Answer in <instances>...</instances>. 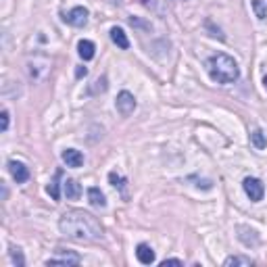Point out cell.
Returning <instances> with one entry per match:
<instances>
[{"instance_id":"obj_1","label":"cell","mask_w":267,"mask_h":267,"mask_svg":"<svg viewBox=\"0 0 267 267\" xmlns=\"http://www.w3.org/2000/svg\"><path fill=\"white\" fill-rule=\"evenodd\" d=\"M58 230H61L63 236L75 242H96L103 238V227L98 223V219L94 215L80 209H71L63 213V217L58 219Z\"/></svg>"},{"instance_id":"obj_2","label":"cell","mask_w":267,"mask_h":267,"mask_svg":"<svg viewBox=\"0 0 267 267\" xmlns=\"http://www.w3.org/2000/svg\"><path fill=\"white\" fill-rule=\"evenodd\" d=\"M207 69H209L211 80L217 82V84H232V82L238 80V75H240L238 63L223 53L213 54L209 58V63H207Z\"/></svg>"},{"instance_id":"obj_3","label":"cell","mask_w":267,"mask_h":267,"mask_svg":"<svg viewBox=\"0 0 267 267\" xmlns=\"http://www.w3.org/2000/svg\"><path fill=\"white\" fill-rule=\"evenodd\" d=\"M242 186H244L246 196H249V199H251L253 203L263 201L265 186H263V182H261V180H257V177H246V180L242 182Z\"/></svg>"},{"instance_id":"obj_4","label":"cell","mask_w":267,"mask_h":267,"mask_svg":"<svg viewBox=\"0 0 267 267\" xmlns=\"http://www.w3.org/2000/svg\"><path fill=\"white\" fill-rule=\"evenodd\" d=\"M117 111H119L123 117H127V115H132L134 113V108H136V98H134V94H130L127 90H123V92H119L117 94Z\"/></svg>"},{"instance_id":"obj_5","label":"cell","mask_w":267,"mask_h":267,"mask_svg":"<svg viewBox=\"0 0 267 267\" xmlns=\"http://www.w3.org/2000/svg\"><path fill=\"white\" fill-rule=\"evenodd\" d=\"M82 259H80V255H75V253H69V251H63V249H58L56 251V257L54 259H48L46 265L51 267V265H80Z\"/></svg>"},{"instance_id":"obj_6","label":"cell","mask_w":267,"mask_h":267,"mask_svg":"<svg viewBox=\"0 0 267 267\" xmlns=\"http://www.w3.org/2000/svg\"><path fill=\"white\" fill-rule=\"evenodd\" d=\"M63 19H65L69 25H73V27H84V25L88 23V8L75 6V8H71V11H69Z\"/></svg>"},{"instance_id":"obj_7","label":"cell","mask_w":267,"mask_h":267,"mask_svg":"<svg viewBox=\"0 0 267 267\" xmlns=\"http://www.w3.org/2000/svg\"><path fill=\"white\" fill-rule=\"evenodd\" d=\"M8 171H11L13 180L17 184H23L29 180V169L21 163V161H8Z\"/></svg>"},{"instance_id":"obj_8","label":"cell","mask_w":267,"mask_h":267,"mask_svg":"<svg viewBox=\"0 0 267 267\" xmlns=\"http://www.w3.org/2000/svg\"><path fill=\"white\" fill-rule=\"evenodd\" d=\"M63 163L67 167H82L84 165V155L80 151H75V148H67V151H63Z\"/></svg>"},{"instance_id":"obj_9","label":"cell","mask_w":267,"mask_h":267,"mask_svg":"<svg viewBox=\"0 0 267 267\" xmlns=\"http://www.w3.org/2000/svg\"><path fill=\"white\" fill-rule=\"evenodd\" d=\"M63 192L69 201H77L82 196V186L77 184L75 180H65L63 182Z\"/></svg>"},{"instance_id":"obj_10","label":"cell","mask_w":267,"mask_h":267,"mask_svg":"<svg viewBox=\"0 0 267 267\" xmlns=\"http://www.w3.org/2000/svg\"><path fill=\"white\" fill-rule=\"evenodd\" d=\"M136 257H138V261H140L142 265H151V263H155V251H153L148 244H138Z\"/></svg>"},{"instance_id":"obj_11","label":"cell","mask_w":267,"mask_h":267,"mask_svg":"<svg viewBox=\"0 0 267 267\" xmlns=\"http://www.w3.org/2000/svg\"><path fill=\"white\" fill-rule=\"evenodd\" d=\"M88 201H90V205L96 207V209H105L107 207V199L101 192V188H90V190H88Z\"/></svg>"},{"instance_id":"obj_12","label":"cell","mask_w":267,"mask_h":267,"mask_svg":"<svg viewBox=\"0 0 267 267\" xmlns=\"http://www.w3.org/2000/svg\"><path fill=\"white\" fill-rule=\"evenodd\" d=\"M111 40L119 46V48H123V51L130 48V40H127V36H125V32H123L121 27H113L111 29Z\"/></svg>"},{"instance_id":"obj_13","label":"cell","mask_w":267,"mask_h":267,"mask_svg":"<svg viewBox=\"0 0 267 267\" xmlns=\"http://www.w3.org/2000/svg\"><path fill=\"white\" fill-rule=\"evenodd\" d=\"M94 51H96V46L90 40H82L80 44H77V53H80V56L84 58V61H90V58H94Z\"/></svg>"},{"instance_id":"obj_14","label":"cell","mask_w":267,"mask_h":267,"mask_svg":"<svg viewBox=\"0 0 267 267\" xmlns=\"http://www.w3.org/2000/svg\"><path fill=\"white\" fill-rule=\"evenodd\" d=\"M251 144L257 148V151H263V148L267 146V136H265V132L259 130V127H257V130H253V132H251Z\"/></svg>"},{"instance_id":"obj_15","label":"cell","mask_w":267,"mask_h":267,"mask_svg":"<svg viewBox=\"0 0 267 267\" xmlns=\"http://www.w3.org/2000/svg\"><path fill=\"white\" fill-rule=\"evenodd\" d=\"M225 267H232V265H242V267H251L253 261L249 259V257H227V259L223 261Z\"/></svg>"},{"instance_id":"obj_16","label":"cell","mask_w":267,"mask_h":267,"mask_svg":"<svg viewBox=\"0 0 267 267\" xmlns=\"http://www.w3.org/2000/svg\"><path fill=\"white\" fill-rule=\"evenodd\" d=\"M61 175H63L61 171H56V173H54V180L48 184V194H51L54 201L61 199V192H58V180H61Z\"/></svg>"},{"instance_id":"obj_17","label":"cell","mask_w":267,"mask_h":267,"mask_svg":"<svg viewBox=\"0 0 267 267\" xmlns=\"http://www.w3.org/2000/svg\"><path fill=\"white\" fill-rule=\"evenodd\" d=\"M253 11L257 15V19H267V4L263 2V0H253Z\"/></svg>"},{"instance_id":"obj_18","label":"cell","mask_w":267,"mask_h":267,"mask_svg":"<svg viewBox=\"0 0 267 267\" xmlns=\"http://www.w3.org/2000/svg\"><path fill=\"white\" fill-rule=\"evenodd\" d=\"M107 90V77H98L94 82V88H90L92 94H98V92H105Z\"/></svg>"},{"instance_id":"obj_19","label":"cell","mask_w":267,"mask_h":267,"mask_svg":"<svg viewBox=\"0 0 267 267\" xmlns=\"http://www.w3.org/2000/svg\"><path fill=\"white\" fill-rule=\"evenodd\" d=\"M11 257H13V261L17 263V267H23V265H25L23 255H21V251H19L17 246H13V249H11Z\"/></svg>"},{"instance_id":"obj_20","label":"cell","mask_w":267,"mask_h":267,"mask_svg":"<svg viewBox=\"0 0 267 267\" xmlns=\"http://www.w3.org/2000/svg\"><path fill=\"white\" fill-rule=\"evenodd\" d=\"M108 182H111L115 188H123V177H121V175H117L115 171L108 173Z\"/></svg>"},{"instance_id":"obj_21","label":"cell","mask_w":267,"mask_h":267,"mask_svg":"<svg viewBox=\"0 0 267 267\" xmlns=\"http://www.w3.org/2000/svg\"><path fill=\"white\" fill-rule=\"evenodd\" d=\"M0 119H2V132H6L8 130V111H2Z\"/></svg>"},{"instance_id":"obj_22","label":"cell","mask_w":267,"mask_h":267,"mask_svg":"<svg viewBox=\"0 0 267 267\" xmlns=\"http://www.w3.org/2000/svg\"><path fill=\"white\" fill-rule=\"evenodd\" d=\"M167 265H182V261H180V259H165V261L161 263V267H167Z\"/></svg>"},{"instance_id":"obj_23","label":"cell","mask_w":267,"mask_h":267,"mask_svg":"<svg viewBox=\"0 0 267 267\" xmlns=\"http://www.w3.org/2000/svg\"><path fill=\"white\" fill-rule=\"evenodd\" d=\"M86 73H88L86 67H77V69H75V75H77V77H86Z\"/></svg>"},{"instance_id":"obj_24","label":"cell","mask_w":267,"mask_h":267,"mask_svg":"<svg viewBox=\"0 0 267 267\" xmlns=\"http://www.w3.org/2000/svg\"><path fill=\"white\" fill-rule=\"evenodd\" d=\"M263 86H265V90H267V75L263 77Z\"/></svg>"}]
</instances>
